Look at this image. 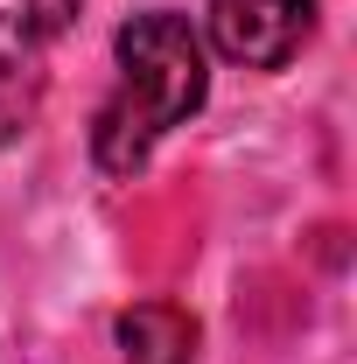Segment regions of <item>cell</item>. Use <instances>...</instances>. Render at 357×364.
Listing matches in <instances>:
<instances>
[{
  "mask_svg": "<svg viewBox=\"0 0 357 364\" xmlns=\"http://www.w3.org/2000/svg\"><path fill=\"white\" fill-rule=\"evenodd\" d=\"M112 56H119V85H112V98L91 119V161L105 176H140L154 161V147L203 112V98H211V49H203L189 14L147 7L134 21H119Z\"/></svg>",
  "mask_w": 357,
  "mask_h": 364,
  "instance_id": "1",
  "label": "cell"
},
{
  "mask_svg": "<svg viewBox=\"0 0 357 364\" xmlns=\"http://www.w3.org/2000/svg\"><path fill=\"white\" fill-rule=\"evenodd\" d=\"M85 0H0V147L21 140L43 112L49 49L78 28Z\"/></svg>",
  "mask_w": 357,
  "mask_h": 364,
  "instance_id": "2",
  "label": "cell"
},
{
  "mask_svg": "<svg viewBox=\"0 0 357 364\" xmlns=\"http://www.w3.org/2000/svg\"><path fill=\"white\" fill-rule=\"evenodd\" d=\"M211 49L238 70H287L315 36V0H211L203 7Z\"/></svg>",
  "mask_w": 357,
  "mask_h": 364,
  "instance_id": "3",
  "label": "cell"
},
{
  "mask_svg": "<svg viewBox=\"0 0 357 364\" xmlns=\"http://www.w3.org/2000/svg\"><path fill=\"white\" fill-rule=\"evenodd\" d=\"M119 364H196V316L176 301H140L112 322Z\"/></svg>",
  "mask_w": 357,
  "mask_h": 364,
  "instance_id": "4",
  "label": "cell"
}]
</instances>
